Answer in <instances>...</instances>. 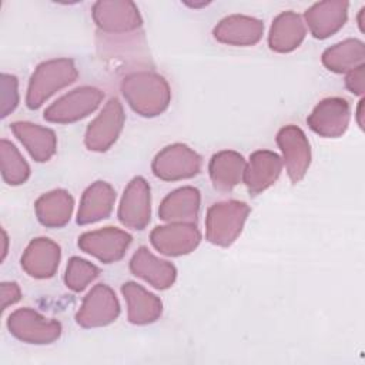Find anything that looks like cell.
Here are the masks:
<instances>
[{
    "instance_id": "obj_3",
    "label": "cell",
    "mask_w": 365,
    "mask_h": 365,
    "mask_svg": "<svg viewBox=\"0 0 365 365\" xmlns=\"http://www.w3.org/2000/svg\"><path fill=\"white\" fill-rule=\"evenodd\" d=\"M78 77L71 58H53L40 63L33 71L26 96V106L37 110L58 90L70 86Z\"/></svg>"
},
{
    "instance_id": "obj_29",
    "label": "cell",
    "mask_w": 365,
    "mask_h": 365,
    "mask_svg": "<svg viewBox=\"0 0 365 365\" xmlns=\"http://www.w3.org/2000/svg\"><path fill=\"white\" fill-rule=\"evenodd\" d=\"M0 164L1 177L9 185L24 184L30 177V165L17 147L6 138L0 141Z\"/></svg>"
},
{
    "instance_id": "obj_21",
    "label": "cell",
    "mask_w": 365,
    "mask_h": 365,
    "mask_svg": "<svg viewBox=\"0 0 365 365\" xmlns=\"http://www.w3.org/2000/svg\"><path fill=\"white\" fill-rule=\"evenodd\" d=\"M121 294L127 302V318L134 325L155 322L163 312L161 299L137 282L127 281L121 285Z\"/></svg>"
},
{
    "instance_id": "obj_4",
    "label": "cell",
    "mask_w": 365,
    "mask_h": 365,
    "mask_svg": "<svg viewBox=\"0 0 365 365\" xmlns=\"http://www.w3.org/2000/svg\"><path fill=\"white\" fill-rule=\"evenodd\" d=\"M250 207L237 200L212 204L205 217V238L218 247H230L241 234Z\"/></svg>"
},
{
    "instance_id": "obj_35",
    "label": "cell",
    "mask_w": 365,
    "mask_h": 365,
    "mask_svg": "<svg viewBox=\"0 0 365 365\" xmlns=\"http://www.w3.org/2000/svg\"><path fill=\"white\" fill-rule=\"evenodd\" d=\"M364 14H365V7H362V9L359 10V14H358V26H359V30H361V31L365 30V29H364Z\"/></svg>"
},
{
    "instance_id": "obj_22",
    "label": "cell",
    "mask_w": 365,
    "mask_h": 365,
    "mask_svg": "<svg viewBox=\"0 0 365 365\" xmlns=\"http://www.w3.org/2000/svg\"><path fill=\"white\" fill-rule=\"evenodd\" d=\"M201 194L195 187L187 185L171 191L158 207V217L167 222L195 224L200 214Z\"/></svg>"
},
{
    "instance_id": "obj_7",
    "label": "cell",
    "mask_w": 365,
    "mask_h": 365,
    "mask_svg": "<svg viewBox=\"0 0 365 365\" xmlns=\"http://www.w3.org/2000/svg\"><path fill=\"white\" fill-rule=\"evenodd\" d=\"M202 158L187 144L174 143L158 151L151 163L153 174L163 181H178L195 177Z\"/></svg>"
},
{
    "instance_id": "obj_13",
    "label": "cell",
    "mask_w": 365,
    "mask_h": 365,
    "mask_svg": "<svg viewBox=\"0 0 365 365\" xmlns=\"http://www.w3.org/2000/svg\"><path fill=\"white\" fill-rule=\"evenodd\" d=\"M351 120V106L342 97L321 100L307 117L308 127L325 138H338L345 134Z\"/></svg>"
},
{
    "instance_id": "obj_8",
    "label": "cell",
    "mask_w": 365,
    "mask_h": 365,
    "mask_svg": "<svg viewBox=\"0 0 365 365\" xmlns=\"http://www.w3.org/2000/svg\"><path fill=\"white\" fill-rule=\"evenodd\" d=\"M93 20L101 33L124 34L141 30L138 7L130 0H98L91 9Z\"/></svg>"
},
{
    "instance_id": "obj_15",
    "label": "cell",
    "mask_w": 365,
    "mask_h": 365,
    "mask_svg": "<svg viewBox=\"0 0 365 365\" xmlns=\"http://www.w3.org/2000/svg\"><path fill=\"white\" fill-rule=\"evenodd\" d=\"M153 247L167 257H181L192 252L200 241L201 232L195 224L170 222L155 227L150 234Z\"/></svg>"
},
{
    "instance_id": "obj_2",
    "label": "cell",
    "mask_w": 365,
    "mask_h": 365,
    "mask_svg": "<svg viewBox=\"0 0 365 365\" xmlns=\"http://www.w3.org/2000/svg\"><path fill=\"white\" fill-rule=\"evenodd\" d=\"M121 93L128 106L141 117L163 114L171 101V90L167 80L151 71H134L121 80Z\"/></svg>"
},
{
    "instance_id": "obj_20",
    "label": "cell",
    "mask_w": 365,
    "mask_h": 365,
    "mask_svg": "<svg viewBox=\"0 0 365 365\" xmlns=\"http://www.w3.org/2000/svg\"><path fill=\"white\" fill-rule=\"evenodd\" d=\"M130 271L157 289L173 287L177 278V268L158 257L147 247H140L130 259Z\"/></svg>"
},
{
    "instance_id": "obj_30",
    "label": "cell",
    "mask_w": 365,
    "mask_h": 365,
    "mask_svg": "<svg viewBox=\"0 0 365 365\" xmlns=\"http://www.w3.org/2000/svg\"><path fill=\"white\" fill-rule=\"evenodd\" d=\"M100 275V268L87 259L80 257H71L66 267L64 282L66 287L74 292H80L87 288Z\"/></svg>"
},
{
    "instance_id": "obj_24",
    "label": "cell",
    "mask_w": 365,
    "mask_h": 365,
    "mask_svg": "<svg viewBox=\"0 0 365 365\" xmlns=\"http://www.w3.org/2000/svg\"><path fill=\"white\" fill-rule=\"evenodd\" d=\"M10 128L34 161L46 163L56 154L57 137L53 130L29 121H14Z\"/></svg>"
},
{
    "instance_id": "obj_1",
    "label": "cell",
    "mask_w": 365,
    "mask_h": 365,
    "mask_svg": "<svg viewBox=\"0 0 365 365\" xmlns=\"http://www.w3.org/2000/svg\"><path fill=\"white\" fill-rule=\"evenodd\" d=\"M97 53L111 70L125 76L153 66L143 30L124 34L97 31Z\"/></svg>"
},
{
    "instance_id": "obj_26",
    "label": "cell",
    "mask_w": 365,
    "mask_h": 365,
    "mask_svg": "<svg viewBox=\"0 0 365 365\" xmlns=\"http://www.w3.org/2000/svg\"><path fill=\"white\" fill-rule=\"evenodd\" d=\"M244 157L234 150H222L215 153L208 164V174L212 187L217 191L228 192L241 181L245 170Z\"/></svg>"
},
{
    "instance_id": "obj_33",
    "label": "cell",
    "mask_w": 365,
    "mask_h": 365,
    "mask_svg": "<svg viewBox=\"0 0 365 365\" xmlns=\"http://www.w3.org/2000/svg\"><path fill=\"white\" fill-rule=\"evenodd\" d=\"M0 295H1V309L4 311L9 305H13L17 301H20L21 291L17 282H1Z\"/></svg>"
},
{
    "instance_id": "obj_5",
    "label": "cell",
    "mask_w": 365,
    "mask_h": 365,
    "mask_svg": "<svg viewBox=\"0 0 365 365\" xmlns=\"http://www.w3.org/2000/svg\"><path fill=\"white\" fill-rule=\"evenodd\" d=\"M7 328L19 341L34 345L53 344L61 335V324L57 319L46 318L29 307L13 311L7 318Z\"/></svg>"
},
{
    "instance_id": "obj_34",
    "label": "cell",
    "mask_w": 365,
    "mask_h": 365,
    "mask_svg": "<svg viewBox=\"0 0 365 365\" xmlns=\"http://www.w3.org/2000/svg\"><path fill=\"white\" fill-rule=\"evenodd\" d=\"M364 98L359 100V104H358V108H356V121H358V125L361 128H364Z\"/></svg>"
},
{
    "instance_id": "obj_19",
    "label": "cell",
    "mask_w": 365,
    "mask_h": 365,
    "mask_svg": "<svg viewBox=\"0 0 365 365\" xmlns=\"http://www.w3.org/2000/svg\"><path fill=\"white\" fill-rule=\"evenodd\" d=\"M348 1L327 0L318 1L307 9L304 19L315 38L324 40L341 30L348 19Z\"/></svg>"
},
{
    "instance_id": "obj_9",
    "label": "cell",
    "mask_w": 365,
    "mask_h": 365,
    "mask_svg": "<svg viewBox=\"0 0 365 365\" xmlns=\"http://www.w3.org/2000/svg\"><path fill=\"white\" fill-rule=\"evenodd\" d=\"M125 121L123 104L117 97H111L100 114L87 125L84 144L87 150L96 153L107 151L120 137Z\"/></svg>"
},
{
    "instance_id": "obj_31",
    "label": "cell",
    "mask_w": 365,
    "mask_h": 365,
    "mask_svg": "<svg viewBox=\"0 0 365 365\" xmlns=\"http://www.w3.org/2000/svg\"><path fill=\"white\" fill-rule=\"evenodd\" d=\"M19 81L16 76L1 74V118H6L19 104Z\"/></svg>"
},
{
    "instance_id": "obj_6",
    "label": "cell",
    "mask_w": 365,
    "mask_h": 365,
    "mask_svg": "<svg viewBox=\"0 0 365 365\" xmlns=\"http://www.w3.org/2000/svg\"><path fill=\"white\" fill-rule=\"evenodd\" d=\"M104 93L91 86L77 87L50 104L43 118L48 123L70 124L91 114L101 103Z\"/></svg>"
},
{
    "instance_id": "obj_27",
    "label": "cell",
    "mask_w": 365,
    "mask_h": 365,
    "mask_svg": "<svg viewBox=\"0 0 365 365\" xmlns=\"http://www.w3.org/2000/svg\"><path fill=\"white\" fill-rule=\"evenodd\" d=\"M74 200L67 190L57 188L40 195L34 204L38 222L47 228H61L68 224Z\"/></svg>"
},
{
    "instance_id": "obj_25",
    "label": "cell",
    "mask_w": 365,
    "mask_h": 365,
    "mask_svg": "<svg viewBox=\"0 0 365 365\" xmlns=\"http://www.w3.org/2000/svg\"><path fill=\"white\" fill-rule=\"evenodd\" d=\"M307 34L302 17L295 11H282L278 14L269 29L268 46L275 53H291L301 46Z\"/></svg>"
},
{
    "instance_id": "obj_17",
    "label": "cell",
    "mask_w": 365,
    "mask_h": 365,
    "mask_svg": "<svg viewBox=\"0 0 365 365\" xmlns=\"http://www.w3.org/2000/svg\"><path fill=\"white\" fill-rule=\"evenodd\" d=\"M262 20L244 14L227 16L220 20L212 30V36L217 41L235 47L254 46L262 38Z\"/></svg>"
},
{
    "instance_id": "obj_11",
    "label": "cell",
    "mask_w": 365,
    "mask_h": 365,
    "mask_svg": "<svg viewBox=\"0 0 365 365\" xmlns=\"http://www.w3.org/2000/svg\"><path fill=\"white\" fill-rule=\"evenodd\" d=\"M131 241L133 237L128 232L117 227H104L81 234L77 245L81 251L96 257L103 264H113L125 255Z\"/></svg>"
},
{
    "instance_id": "obj_12",
    "label": "cell",
    "mask_w": 365,
    "mask_h": 365,
    "mask_svg": "<svg viewBox=\"0 0 365 365\" xmlns=\"http://www.w3.org/2000/svg\"><path fill=\"white\" fill-rule=\"evenodd\" d=\"M277 144L291 182H299L311 165V145L305 133L294 124L284 125L277 133Z\"/></svg>"
},
{
    "instance_id": "obj_18",
    "label": "cell",
    "mask_w": 365,
    "mask_h": 365,
    "mask_svg": "<svg viewBox=\"0 0 365 365\" xmlns=\"http://www.w3.org/2000/svg\"><path fill=\"white\" fill-rule=\"evenodd\" d=\"M282 170L281 157L269 150H257L250 155L245 165L242 181L250 192L255 197L269 188L278 180Z\"/></svg>"
},
{
    "instance_id": "obj_10",
    "label": "cell",
    "mask_w": 365,
    "mask_h": 365,
    "mask_svg": "<svg viewBox=\"0 0 365 365\" xmlns=\"http://www.w3.org/2000/svg\"><path fill=\"white\" fill-rule=\"evenodd\" d=\"M120 315V302L115 292L106 284H97L84 297L76 322L83 328H100L110 325Z\"/></svg>"
},
{
    "instance_id": "obj_32",
    "label": "cell",
    "mask_w": 365,
    "mask_h": 365,
    "mask_svg": "<svg viewBox=\"0 0 365 365\" xmlns=\"http://www.w3.org/2000/svg\"><path fill=\"white\" fill-rule=\"evenodd\" d=\"M345 87L355 96H362L365 90V64L351 70L345 77Z\"/></svg>"
},
{
    "instance_id": "obj_14",
    "label": "cell",
    "mask_w": 365,
    "mask_h": 365,
    "mask_svg": "<svg viewBox=\"0 0 365 365\" xmlns=\"http://www.w3.org/2000/svg\"><path fill=\"white\" fill-rule=\"evenodd\" d=\"M117 217L131 230H144L151 220V192L145 178L137 175L125 187Z\"/></svg>"
},
{
    "instance_id": "obj_28",
    "label": "cell",
    "mask_w": 365,
    "mask_h": 365,
    "mask_svg": "<svg viewBox=\"0 0 365 365\" xmlns=\"http://www.w3.org/2000/svg\"><path fill=\"white\" fill-rule=\"evenodd\" d=\"M365 60V46L364 41L358 38H346L331 47H328L322 56L321 61L324 67L332 73H348L364 64Z\"/></svg>"
},
{
    "instance_id": "obj_23",
    "label": "cell",
    "mask_w": 365,
    "mask_h": 365,
    "mask_svg": "<svg viewBox=\"0 0 365 365\" xmlns=\"http://www.w3.org/2000/svg\"><path fill=\"white\" fill-rule=\"evenodd\" d=\"M115 202V190L106 181H96L88 185L80 200L77 224L87 225L110 217Z\"/></svg>"
},
{
    "instance_id": "obj_16",
    "label": "cell",
    "mask_w": 365,
    "mask_h": 365,
    "mask_svg": "<svg viewBox=\"0 0 365 365\" xmlns=\"http://www.w3.org/2000/svg\"><path fill=\"white\" fill-rule=\"evenodd\" d=\"M61 248L47 237H38L29 242L21 255V268L36 279H47L57 272Z\"/></svg>"
}]
</instances>
